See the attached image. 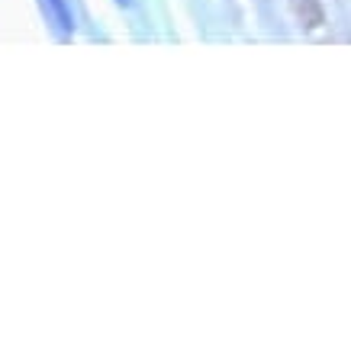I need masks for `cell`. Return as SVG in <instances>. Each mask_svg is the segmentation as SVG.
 <instances>
[{"label":"cell","instance_id":"1","mask_svg":"<svg viewBox=\"0 0 351 351\" xmlns=\"http://www.w3.org/2000/svg\"><path fill=\"white\" fill-rule=\"evenodd\" d=\"M293 3V13L300 16V23L303 26H309V29H316L322 23V7H319V0H290Z\"/></svg>","mask_w":351,"mask_h":351},{"label":"cell","instance_id":"2","mask_svg":"<svg viewBox=\"0 0 351 351\" xmlns=\"http://www.w3.org/2000/svg\"><path fill=\"white\" fill-rule=\"evenodd\" d=\"M52 3V10L58 13V23H62V29H71V16H68V10H64L62 0H49Z\"/></svg>","mask_w":351,"mask_h":351}]
</instances>
